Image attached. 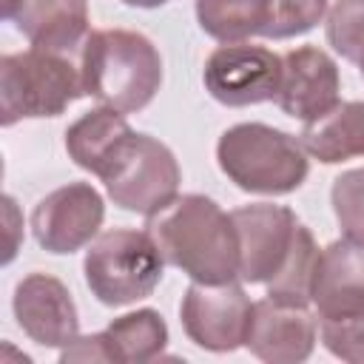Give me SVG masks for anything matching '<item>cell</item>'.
I'll return each instance as SVG.
<instances>
[{
  "mask_svg": "<svg viewBox=\"0 0 364 364\" xmlns=\"http://www.w3.org/2000/svg\"><path fill=\"white\" fill-rule=\"evenodd\" d=\"M145 230L162 259L193 282L222 284L239 279V236L233 216L202 193H182L148 216Z\"/></svg>",
  "mask_w": 364,
  "mask_h": 364,
  "instance_id": "cell-1",
  "label": "cell"
},
{
  "mask_svg": "<svg viewBox=\"0 0 364 364\" xmlns=\"http://www.w3.org/2000/svg\"><path fill=\"white\" fill-rule=\"evenodd\" d=\"M80 74L85 97L119 114H136L162 85V57L139 31L97 28L80 48Z\"/></svg>",
  "mask_w": 364,
  "mask_h": 364,
  "instance_id": "cell-2",
  "label": "cell"
},
{
  "mask_svg": "<svg viewBox=\"0 0 364 364\" xmlns=\"http://www.w3.org/2000/svg\"><path fill=\"white\" fill-rule=\"evenodd\" d=\"M301 139L264 122H239L216 142L222 173L247 193L284 196L301 188L310 173Z\"/></svg>",
  "mask_w": 364,
  "mask_h": 364,
  "instance_id": "cell-3",
  "label": "cell"
},
{
  "mask_svg": "<svg viewBox=\"0 0 364 364\" xmlns=\"http://www.w3.org/2000/svg\"><path fill=\"white\" fill-rule=\"evenodd\" d=\"M85 97L80 54L26 48L0 57V125L20 119L60 117L74 100Z\"/></svg>",
  "mask_w": 364,
  "mask_h": 364,
  "instance_id": "cell-4",
  "label": "cell"
},
{
  "mask_svg": "<svg viewBox=\"0 0 364 364\" xmlns=\"http://www.w3.org/2000/svg\"><path fill=\"white\" fill-rule=\"evenodd\" d=\"M165 259L148 230L114 228L100 233L82 262L85 284L105 307H125L148 299L162 282Z\"/></svg>",
  "mask_w": 364,
  "mask_h": 364,
  "instance_id": "cell-5",
  "label": "cell"
},
{
  "mask_svg": "<svg viewBox=\"0 0 364 364\" xmlns=\"http://www.w3.org/2000/svg\"><path fill=\"white\" fill-rule=\"evenodd\" d=\"M100 179L117 208L151 216L179 196L182 171L165 142L134 131L114 151Z\"/></svg>",
  "mask_w": 364,
  "mask_h": 364,
  "instance_id": "cell-6",
  "label": "cell"
},
{
  "mask_svg": "<svg viewBox=\"0 0 364 364\" xmlns=\"http://www.w3.org/2000/svg\"><path fill=\"white\" fill-rule=\"evenodd\" d=\"M208 94L228 105H256L276 100L282 82V54L253 43H222L205 60L202 71Z\"/></svg>",
  "mask_w": 364,
  "mask_h": 364,
  "instance_id": "cell-7",
  "label": "cell"
},
{
  "mask_svg": "<svg viewBox=\"0 0 364 364\" xmlns=\"http://www.w3.org/2000/svg\"><path fill=\"white\" fill-rule=\"evenodd\" d=\"M230 216L239 236V279L247 284H267L296 247L301 230L299 216L273 202L242 205Z\"/></svg>",
  "mask_w": 364,
  "mask_h": 364,
  "instance_id": "cell-8",
  "label": "cell"
},
{
  "mask_svg": "<svg viewBox=\"0 0 364 364\" xmlns=\"http://www.w3.org/2000/svg\"><path fill=\"white\" fill-rule=\"evenodd\" d=\"M179 316L188 338L196 347L210 353H233L236 347H245L253 301L236 282H193L182 296Z\"/></svg>",
  "mask_w": 364,
  "mask_h": 364,
  "instance_id": "cell-9",
  "label": "cell"
},
{
  "mask_svg": "<svg viewBox=\"0 0 364 364\" xmlns=\"http://www.w3.org/2000/svg\"><path fill=\"white\" fill-rule=\"evenodd\" d=\"M105 202L88 182H68L46 193L31 210V230L43 250L74 253L91 245L102 228Z\"/></svg>",
  "mask_w": 364,
  "mask_h": 364,
  "instance_id": "cell-10",
  "label": "cell"
},
{
  "mask_svg": "<svg viewBox=\"0 0 364 364\" xmlns=\"http://www.w3.org/2000/svg\"><path fill=\"white\" fill-rule=\"evenodd\" d=\"M341 77L336 60L318 46H299L282 54V82L276 105L301 122H313L336 108Z\"/></svg>",
  "mask_w": 364,
  "mask_h": 364,
  "instance_id": "cell-11",
  "label": "cell"
},
{
  "mask_svg": "<svg viewBox=\"0 0 364 364\" xmlns=\"http://www.w3.org/2000/svg\"><path fill=\"white\" fill-rule=\"evenodd\" d=\"M20 330L40 347H65L80 336V316L68 287L51 273H28L11 299Z\"/></svg>",
  "mask_w": 364,
  "mask_h": 364,
  "instance_id": "cell-12",
  "label": "cell"
},
{
  "mask_svg": "<svg viewBox=\"0 0 364 364\" xmlns=\"http://www.w3.org/2000/svg\"><path fill=\"white\" fill-rule=\"evenodd\" d=\"M318 324L307 304H284L276 299L253 301L245 347L270 364H299L316 347Z\"/></svg>",
  "mask_w": 364,
  "mask_h": 364,
  "instance_id": "cell-13",
  "label": "cell"
},
{
  "mask_svg": "<svg viewBox=\"0 0 364 364\" xmlns=\"http://www.w3.org/2000/svg\"><path fill=\"white\" fill-rule=\"evenodd\" d=\"M310 304L316 316L347 318L364 310V247L336 239L316 256L310 279Z\"/></svg>",
  "mask_w": 364,
  "mask_h": 364,
  "instance_id": "cell-14",
  "label": "cell"
},
{
  "mask_svg": "<svg viewBox=\"0 0 364 364\" xmlns=\"http://www.w3.org/2000/svg\"><path fill=\"white\" fill-rule=\"evenodd\" d=\"M11 23L34 48L60 54H80L91 34L88 0H23Z\"/></svg>",
  "mask_w": 364,
  "mask_h": 364,
  "instance_id": "cell-15",
  "label": "cell"
},
{
  "mask_svg": "<svg viewBox=\"0 0 364 364\" xmlns=\"http://www.w3.org/2000/svg\"><path fill=\"white\" fill-rule=\"evenodd\" d=\"M299 139L304 151L324 165L364 156V100L338 102L324 117L304 122Z\"/></svg>",
  "mask_w": 364,
  "mask_h": 364,
  "instance_id": "cell-16",
  "label": "cell"
},
{
  "mask_svg": "<svg viewBox=\"0 0 364 364\" xmlns=\"http://www.w3.org/2000/svg\"><path fill=\"white\" fill-rule=\"evenodd\" d=\"M134 134V128L128 125L125 114L100 105L85 111L77 122L68 125L65 131V151L74 159V165H80L82 171L100 176L102 168L108 165V159L114 156V151Z\"/></svg>",
  "mask_w": 364,
  "mask_h": 364,
  "instance_id": "cell-17",
  "label": "cell"
},
{
  "mask_svg": "<svg viewBox=\"0 0 364 364\" xmlns=\"http://www.w3.org/2000/svg\"><path fill=\"white\" fill-rule=\"evenodd\" d=\"M105 344L111 350V361L117 364H145L162 355L168 344V324L165 318L151 310H134L119 318H114L105 330Z\"/></svg>",
  "mask_w": 364,
  "mask_h": 364,
  "instance_id": "cell-18",
  "label": "cell"
},
{
  "mask_svg": "<svg viewBox=\"0 0 364 364\" xmlns=\"http://www.w3.org/2000/svg\"><path fill=\"white\" fill-rule=\"evenodd\" d=\"M273 0H196L202 31L219 43H245L264 37Z\"/></svg>",
  "mask_w": 364,
  "mask_h": 364,
  "instance_id": "cell-19",
  "label": "cell"
},
{
  "mask_svg": "<svg viewBox=\"0 0 364 364\" xmlns=\"http://www.w3.org/2000/svg\"><path fill=\"white\" fill-rule=\"evenodd\" d=\"M316 256H318V245H316L313 233L301 225L287 264L279 270V276H273L264 284L267 299H276L284 304H310V279H313Z\"/></svg>",
  "mask_w": 364,
  "mask_h": 364,
  "instance_id": "cell-20",
  "label": "cell"
},
{
  "mask_svg": "<svg viewBox=\"0 0 364 364\" xmlns=\"http://www.w3.org/2000/svg\"><path fill=\"white\" fill-rule=\"evenodd\" d=\"M330 205L344 239L364 245V168H350L333 179Z\"/></svg>",
  "mask_w": 364,
  "mask_h": 364,
  "instance_id": "cell-21",
  "label": "cell"
},
{
  "mask_svg": "<svg viewBox=\"0 0 364 364\" xmlns=\"http://www.w3.org/2000/svg\"><path fill=\"white\" fill-rule=\"evenodd\" d=\"M327 43L355 65L364 60V0H336L330 6Z\"/></svg>",
  "mask_w": 364,
  "mask_h": 364,
  "instance_id": "cell-22",
  "label": "cell"
},
{
  "mask_svg": "<svg viewBox=\"0 0 364 364\" xmlns=\"http://www.w3.org/2000/svg\"><path fill=\"white\" fill-rule=\"evenodd\" d=\"M330 11V0H273L270 23L264 37L287 40L316 28Z\"/></svg>",
  "mask_w": 364,
  "mask_h": 364,
  "instance_id": "cell-23",
  "label": "cell"
},
{
  "mask_svg": "<svg viewBox=\"0 0 364 364\" xmlns=\"http://www.w3.org/2000/svg\"><path fill=\"white\" fill-rule=\"evenodd\" d=\"M321 344L341 361L364 364V310L347 318H324L318 324Z\"/></svg>",
  "mask_w": 364,
  "mask_h": 364,
  "instance_id": "cell-24",
  "label": "cell"
},
{
  "mask_svg": "<svg viewBox=\"0 0 364 364\" xmlns=\"http://www.w3.org/2000/svg\"><path fill=\"white\" fill-rule=\"evenodd\" d=\"M60 361H111V350L105 344L102 333H91V336H77L71 344H65L60 350Z\"/></svg>",
  "mask_w": 364,
  "mask_h": 364,
  "instance_id": "cell-25",
  "label": "cell"
},
{
  "mask_svg": "<svg viewBox=\"0 0 364 364\" xmlns=\"http://www.w3.org/2000/svg\"><path fill=\"white\" fill-rule=\"evenodd\" d=\"M3 205H6V222H9V245H6V262H11L14 259V253H17V245H20V239H17V208H14V199L11 196H6L3 199Z\"/></svg>",
  "mask_w": 364,
  "mask_h": 364,
  "instance_id": "cell-26",
  "label": "cell"
},
{
  "mask_svg": "<svg viewBox=\"0 0 364 364\" xmlns=\"http://www.w3.org/2000/svg\"><path fill=\"white\" fill-rule=\"evenodd\" d=\"M20 3L23 0H0V6H3V17L11 23V17L17 14V9H20Z\"/></svg>",
  "mask_w": 364,
  "mask_h": 364,
  "instance_id": "cell-27",
  "label": "cell"
},
{
  "mask_svg": "<svg viewBox=\"0 0 364 364\" xmlns=\"http://www.w3.org/2000/svg\"><path fill=\"white\" fill-rule=\"evenodd\" d=\"M125 6H136V9H159V6H165L168 0H122Z\"/></svg>",
  "mask_w": 364,
  "mask_h": 364,
  "instance_id": "cell-28",
  "label": "cell"
},
{
  "mask_svg": "<svg viewBox=\"0 0 364 364\" xmlns=\"http://www.w3.org/2000/svg\"><path fill=\"white\" fill-rule=\"evenodd\" d=\"M358 68H361V77H364V60H361V63H358Z\"/></svg>",
  "mask_w": 364,
  "mask_h": 364,
  "instance_id": "cell-29",
  "label": "cell"
},
{
  "mask_svg": "<svg viewBox=\"0 0 364 364\" xmlns=\"http://www.w3.org/2000/svg\"><path fill=\"white\" fill-rule=\"evenodd\" d=\"M361 247H364V245H361Z\"/></svg>",
  "mask_w": 364,
  "mask_h": 364,
  "instance_id": "cell-30",
  "label": "cell"
}]
</instances>
